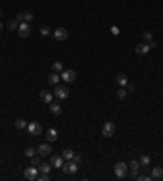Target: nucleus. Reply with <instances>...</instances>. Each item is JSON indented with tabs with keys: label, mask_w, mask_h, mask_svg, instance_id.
<instances>
[{
	"label": "nucleus",
	"mask_w": 163,
	"mask_h": 181,
	"mask_svg": "<svg viewBox=\"0 0 163 181\" xmlns=\"http://www.w3.org/2000/svg\"><path fill=\"white\" fill-rule=\"evenodd\" d=\"M127 173H129V165H127L126 162H117L114 165V175L117 178H126L127 176Z\"/></svg>",
	"instance_id": "1"
},
{
	"label": "nucleus",
	"mask_w": 163,
	"mask_h": 181,
	"mask_svg": "<svg viewBox=\"0 0 163 181\" xmlns=\"http://www.w3.org/2000/svg\"><path fill=\"white\" fill-rule=\"evenodd\" d=\"M26 129H28V132H30L31 135H41L42 134V126H41V122H38V121L30 122V124L26 126Z\"/></svg>",
	"instance_id": "2"
},
{
	"label": "nucleus",
	"mask_w": 163,
	"mask_h": 181,
	"mask_svg": "<svg viewBox=\"0 0 163 181\" xmlns=\"http://www.w3.org/2000/svg\"><path fill=\"white\" fill-rule=\"evenodd\" d=\"M62 170H64V173H67V175H75L77 170H79V163H75L74 160H69L67 163L62 165Z\"/></svg>",
	"instance_id": "3"
},
{
	"label": "nucleus",
	"mask_w": 163,
	"mask_h": 181,
	"mask_svg": "<svg viewBox=\"0 0 163 181\" xmlns=\"http://www.w3.org/2000/svg\"><path fill=\"white\" fill-rule=\"evenodd\" d=\"M60 78H62L64 82H67V83H72V82H75V78H77V72H75V70H72V69H69V70L64 69V70H62Z\"/></svg>",
	"instance_id": "4"
},
{
	"label": "nucleus",
	"mask_w": 163,
	"mask_h": 181,
	"mask_svg": "<svg viewBox=\"0 0 163 181\" xmlns=\"http://www.w3.org/2000/svg\"><path fill=\"white\" fill-rule=\"evenodd\" d=\"M54 96L57 100H65L69 96V88H67V86H62V85H55Z\"/></svg>",
	"instance_id": "5"
},
{
	"label": "nucleus",
	"mask_w": 163,
	"mask_h": 181,
	"mask_svg": "<svg viewBox=\"0 0 163 181\" xmlns=\"http://www.w3.org/2000/svg\"><path fill=\"white\" fill-rule=\"evenodd\" d=\"M114 131H116V126L113 124L111 121H108V122H104V124H103L101 134H103L104 137H113V135H114Z\"/></svg>",
	"instance_id": "6"
},
{
	"label": "nucleus",
	"mask_w": 163,
	"mask_h": 181,
	"mask_svg": "<svg viewBox=\"0 0 163 181\" xmlns=\"http://www.w3.org/2000/svg\"><path fill=\"white\" fill-rule=\"evenodd\" d=\"M30 33H31V26H30V23H20V26H18V36L20 38H28L30 36Z\"/></svg>",
	"instance_id": "7"
},
{
	"label": "nucleus",
	"mask_w": 163,
	"mask_h": 181,
	"mask_svg": "<svg viewBox=\"0 0 163 181\" xmlns=\"http://www.w3.org/2000/svg\"><path fill=\"white\" fill-rule=\"evenodd\" d=\"M38 173H39V168H36V166H28V168L25 170V178L26 179H30V181H33V179H36L38 178Z\"/></svg>",
	"instance_id": "8"
},
{
	"label": "nucleus",
	"mask_w": 163,
	"mask_h": 181,
	"mask_svg": "<svg viewBox=\"0 0 163 181\" xmlns=\"http://www.w3.org/2000/svg\"><path fill=\"white\" fill-rule=\"evenodd\" d=\"M52 36H54V39H57V41H65L69 38V31L65 28H57V30L52 33Z\"/></svg>",
	"instance_id": "9"
},
{
	"label": "nucleus",
	"mask_w": 163,
	"mask_h": 181,
	"mask_svg": "<svg viewBox=\"0 0 163 181\" xmlns=\"http://www.w3.org/2000/svg\"><path fill=\"white\" fill-rule=\"evenodd\" d=\"M139 166H140L139 160H131V163H129V171H131V178L132 179L137 178V175H139Z\"/></svg>",
	"instance_id": "10"
},
{
	"label": "nucleus",
	"mask_w": 163,
	"mask_h": 181,
	"mask_svg": "<svg viewBox=\"0 0 163 181\" xmlns=\"http://www.w3.org/2000/svg\"><path fill=\"white\" fill-rule=\"evenodd\" d=\"M36 152H38L41 157H46V155H51V154H52V147L49 145V144H41Z\"/></svg>",
	"instance_id": "11"
},
{
	"label": "nucleus",
	"mask_w": 163,
	"mask_h": 181,
	"mask_svg": "<svg viewBox=\"0 0 163 181\" xmlns=\"http://www.w3.org/2000/svg\"><path fill=\"white\" fill-rule=\"evenodd\" d=\"M136 52L139 56H145L150 52V46H148V42H140V44L136 46Z\"/></svg>",
	"instance_id": "12"
},
{
	"label": "nucleus",
	"mask_w": 163,
	"mask_h": 181,
	"mask_svg": "<svg viewBox=\"0 0 163 181\" xmlns=\"http://www.w3.org/2000/svg\"><path fill=\"white\" fill-rule=\"evenodd\" d=\"M39 98H41L42 101H44V103L51 105V103H52V100H54V93L47 91V90H42V91L39 93Z\"/></svg>",
	"instance_id": "13"
},
{
	"label": "nucleus",
	"mask_w": 163,
	"mask_h": 181,
	"mask_svg": "<svg viewBox=\"0 0 163 181\" xmlns=\"http://www.w3.org/2000/svg\"><path fill=\"white\" fill-rule=\"evenodd\" d=\"M62 165H64V157H59V155L51 157V166H54V168H62Z\"/></svg>",
	"instance_id": "14"
},
{
	"label": "nucleus",
	"mask_w": 163,
	"mask_h": 181,
	"mask_svg": "<svg viewBox=\"0 0 163 181\" xmlns=\"http://www.w3.org/2000/svg\"><path fill=\"white\" fill-rule=\"evenodd\" d=\"M55 139H57V131H55L54 127L47 129V132H46V140H47V142H55Z\"/></svg>",
	"instance_id": "15"
},
{
	"label": "nucleus",
	"mask_w": 163,
	"mask_h": 181,
	"mask_svg": "<svg viewBox=\"0 0 163 181\" xmlns=\"http://www.w3.org/2000/svg\"><path fill=\"white\" fill-rule=\"evenodd\" d=\"M152 178L153 179H161L163 178V168L161 166H155L152 170Z\"/></svg>",
	"instance_id": "16"
},
{
	"label": "nucleus",
	"mask_w": 163,
	"mask_h": 181,
	"mask_svg": "<svg viewBox=\"0 0 163 181\" xmlns=\"http://www.w3.org/2000/svg\"><path fill=\"white\" fill-rule=\"evenodd\" d=\"M49 110H51V113H52L54 116H59V114L62 113V108H60V105H57V103H51V105H49Z\"/></svg>",
	"instance_id": "17"
},
{
	"label": "nucleus",
	"mask_w": 163,
	"mask_h": 181,
	"mask_svg": "<svg viewBox=\"0 0 163 181\" xmlns=\"http://www.w3.org/2000/svg\"><path fill=\"white\" fill-rule=\"evenodd\" d=\"M59 80H60V77H59L57 72H54V74H51V75L47 77V82L51 83V85H57V83H59Z\"/></svg>",
	"instance_id": "18"
},
{
	"label": "nucleus",
	"mask_w": 163,
	"mask_h": 181,
	"mask_svg": "<svg viewBox=\"0 0 163 181\" xmlns=\"http://www.w3.org/2000/svg\"><path fill=\"white\" fill-rule=\"evenodd\" d=\"M116 82H117V85H119V86H126L129 80H127V75L119 74V75H117V78H116Z\"/></svg>",
	"instance_id": "19"
},
{
	"label": "nucleus",
	"mask_w": 163,
	"mask_h": 181,
	"mask_svg": "<svg viewBox=\"0 0 163 181\" xmlns=\"http://www.w3.org/2000/svg\"><path fill=\"white\" fill-rule=\"evenodd\" d=\"M74 155H75V154H74V150H72V149H65V150L62 152L64 160H67V162H69V160H72V158H74Z\"/></svg>",
	"instance_id": "20"
},
{
	"label": "nucleus",
	"mask_w": 163,
	"mask_h": 181,
	"mask_svg": "<svg viewBox=\"0 0 163 181\" xmlns=\"http://www.w3.org/2000/svg\"><path fill=\"white\" fill-rule=\"evenodd\" d=\"M26 126H28V122H26L23 118H20V119L15 121V127H17V129H26Z\"/></svg>",
	"instance_id": "21"
},
{
	"label": "nucleus",
	"mask_w": 163,
	"mask_h": 181,
	"mask_svg": "<svg viewBox=\"0 0 163 181\" xmlns=\"http://www.w3.org/2000/svg\"><path fill=\"white\" fill-rule=\"evenodd\" d=\"M39 171H41V173H51V163H42V162H41Z\"/></svg>",
	"instance_id": "22"
},
{
	"label": "nucleus",
	"mask_w": 163,
	"mask_h": 181,
	"mask_svg": "<svg viewBox=\"0 0 163 181\" xmlns=\"http://www.w3.org/2000/svg\"><path fill=\"white\" fill-rule=\"evenodd\" d=\"M116 96H117L119 100H126V96H127V90H126V88H122V86H121V88L117 90Z\"/></svg>",
	"instance_id": "23"
},
{
	"label": "nucleus",
	"mask_w": 163,
	"mask_h": 181,
	"mask_svg": "<svg viewBox=\"0 0 163 181\" xmlns=\"http://www.w3.org/2000/svg\"><path fill=\"white\" fill-rule=\"evenodd\" d=\"M39 33L42 36H51L52 34V31H51V28H49V26H41L39 28Z\"/></svg>",
	"instance_id": "24"
},
{
	"label": "nucleus",
	"mask_w": 163,
	"mask_h": 181,
	"mask_svg": "<svg viewBox=\"0 0 163 181\" xmlns=\"http://www.w3.org/2000/svg\"><path fill=\"white\" fill-rule=\"evenodd\" d=\"M139 163L144 165V166H148V165H150V157H148V155H142V157H140V160H139Z\"/></svg>",
	"instance_id": "25"
},
{
	"label": "nucleus",
	"mask_w": 163,
	"mask_h": 181,
	"mask_svg": "<svg viewBox=\"0 0 163 181\" xmlns=\"http://www.w3.org/2000/svg\"><path fill=\"white\" fill-rule=\"evenodd\" d=\"M52 70H54V72H57V74H59V72H62V70H64L62 62H59V61H57V62H54V64H52Z\"/></svg>",
	"instance_id": "26"
},
{
	"label": "nucleus",
	"mask_w": 163,
	"mask_h": 181,
	"mask_svg": "<svg viewBox=\"0 0 163 181\" xmlns=\"http://www.w3.org/2000/svg\"><path fill=\"white\" fill-rule=\"evenodd\" d=\"M18 26H20L18 21H17V20H12L10 23H8V30H12V31H13V30H18Z\"/></svg>",
	"instance_id": "27"
},
{
	"label": "nucleus",
	"mask_w": 163,
	"mask_h": 181,
	"mask_svg": "<svg viewBox=\"0 0 163 181\" xmlns=\"http://www.w3.org/2000/svg\"><path fill=\"white\" fill-rule=\"evenodd\" d=\"M25 155L26 157H33V155H36V150H34L33 147H26L25 149Z\"/></svg>",
	"instance_id": "28"
},
{
	"label": "nucleus",
	"mask_w": 163,
	"mask_h": 181,
	"mask_svg": "<svg viewBox=\"0 0 163 181\" xmlns=\"http://www.w3.org/2000/svg\"><path fill=\"white\" fill-rule=\"evenodd\" d=\"M136 179H139V181H152L153 178H152V175L150 176H148V175H137Z\"/></svg>",
	"instance_id": "29"
},
{
	"label": "nucleus",
	"mask_w": 163,
	"mask_h": 181,
	"mask_svg": "<svg viewBox=\"0 0 163 181\" xmlns=\"http://www.w3.org/2000/svg\"><path fill=\"white\" fill-rule=\"evenodd\" d=\"M23 13H25V21H26V23H30V21H33L34 15H33L31 12H23Z\"/></svg>",
	"instance_id": "30"
},
{
	"label": "nucleus",
	"mask_w": 163,
	"mask_h": 181,
	"mask_svg": "<svg viewBox=\"0 0 163 181\" xmlns=\"http://www.w3.org/2000/svg\"><path fill=\"white\" fill-rule=\"evenodd\" d=\"M142 36H144V39H145L147 42H150V41L153 39V34H152L150 31H144V34H142Z\"/></svg>",
	"instance_id": "31"
},
{
	"label": "nucleus",
	"mask_w": 163,
	"mask_h": 181,
	"mask_svg": "<svg viewBox=\"0 0 163 181\" xmlns=\"http://www.w3.org/2000/svg\"><path fill=\"white\" fill-rule=\"evenodd\" d=\"M36 179H39V181H49V173H41V175H38Z\"/></svg>",
	"instance_id": "32"
},
{
	"label": "nucleus",
	"mask_w": 163,
	"mask_h": 181,
	"mask_svg": "<svg viewBox=\"0 0 163 181\" xmlns=\"http://www.w3.org/2000/svg\"><path fill=\"white\" fill-rule=\"evenodd\" d=\"M31 163H33L34 166H39V165H41V158H39V157H34V155H33V157H31Z\"/></svg>",
	"instance_id": "33"
},
{
	"label": "nucleus",
	"mask_w": 163,
	"mask_h": 181,
	"mask_svg": "<svg viewBox=\"0 0 163 181\" xmlns=\"http://www.w3.org/2000/svg\"><path fill=\"white\" fill-rule=\"evenodd\" d=\"M15 20L18 21V23H25V13H18Z\"/></svg>",
	"instance_id": "34"
},
{
	"label": "nucleus",
	"mask_w": 163,
	"mask_h": 181,
	"mask_svg": "<svg viewBox=\"0 0 163 181\" xmlns=\"http://www.w3.org/2000/svg\"><path fill=\"white\" fill-rule=\"evenodd\" d=\"M126 90H127V93H131V91H134V90H136V86H134V83H129V82H127V85H126Z\"/></svg>",
	"instance_id": "35"
},
{
	"label": "nucleus",
	"mask_w": 163,
	"mask_h": 181,
	"mask_svg": "<svg viewBox=\"0 0 163 181\" xmlns=\"http://www.w3.org/2000/svg\"><path fill=\"white\" fill-rule=\"evenodd\" d=\"M72 160H74L75 163H79V165H80V163H82V155H74Z\"/></svg>",
	"instance_id": "36"
},
{
	"label": "nucleus",
	"mask_w": 163,
	"mask_h": 181,
	"mask_svg": "<svg viewBox=\"0 0 163 181\" xmlns=\"http://www.w3.org/2000/svg\"><path fill=\"white\" fill-rule=\"evenodd\" d=\"M148 46H150V49H152V47H157V42H155V41L152 39L150 42H148Z\"/></svg>",
	"instance_id": "37"
},
{
	"label": "nucleus",
	"mask_w": 163,
	"mask_h": 181,
	"mask_svg": "<svg viewBox=\"0 0 163 181\" xmlns=\"http://www.w3.org/2000/svg\"><path fill=\"white\" fill-rule=\"evenodd\" d=\"M111 31H113V34H117V33H119V30H117V28H116V26H114V28H113V30H111Z\"/></svg>",
	"instance_id": "38"
},
{
	"label": "nucleus",
	"mask_w": 163,
	"mask_h": 181,
	"mask_svg": "<svg viewBox=\"0 0 163 181\" xmlns=\"http://www.w3.org/2000/svg\"><path fill=\"white\" fill-rule=\"evenodd\" d=\"M3 30V25H2V21H0V31H2Z\"/></svg>",
	"instance_id": "39"
},
{
	"label": "nucleus",
	"mask_w": 163,
	"mask_h": 181,
	"mask_svg": "<svg viewBox=\"0 0 163 181\" xmlns=\"http://www.w3.org/2000/svg\"><path fill=\"white\" fill-rule=\"evenodd\" d=\"M2 13H3V12H2V10H0V17H2Z\"/></svg>",
	"instance_id": "40"
}]
</instances>
